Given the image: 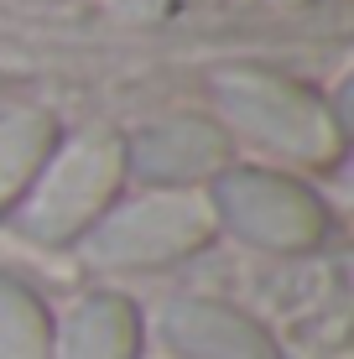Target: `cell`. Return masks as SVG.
I'll return each mask as SVG.
<instances>
[{"label":"cell","mask_w":354,"mask_h":359,"mask_svg":"<svg viewBox=\"0 0 354 359\" xmlns=\"http://www.w3.org/2000/svg\"><path fill=\"white\" fill-rule=\"evenodd\" d=\"M209 89L229 120L224 130L250 135L255 146L287 156V162L334 167L344 156V120H339V109L318 89L287 79V73L235 63V68H219L209 79Z\"/></svg>","instance_id":"obj_1"},{"label":"cell","mask_w":354,"mask_h":359,"mask_svg":"<svg viewBox=\"0 0 354 359\" xmlns=\"http://www.w3.org/2000/svg\"><path fill=\"white\" fill-rule=\"evenodd\" d=\"M125 188V135L79 130L57 141L47 167L21 198V234L36 245H79L115 208Z\"/></svg>","instance_id":"obj_2"},{"label":"cell","mask_w":354,"mask_h":359,"mask_svg":"<svg viewBox=\"0 0 354 359\" xmlns=\"http://www.w3.org/2000/svg\"><path fill=\"white\" fill-rule=\"evenodd\" d=\"M214 234V208L198 188H151L109 208L79 240V255L94 271H162L198 255Z\"/></svg>","instance_id":"obj_3"},{"label":"cell","mask_w":354,"mask_h":359,"mask_svg":"<svg viewBox=\"0 0 354 359\" xmlns=\"http://www.w3.org/2000/svg\"><path fill=\"white\" fill-rule=\"evenodd\" d=\"M214 208V229H229L235 240L255 245V250L276 255H302L318 250L328 234V208L308 182L287 177V172L266 167H235L229 162L219 177L203 188Z\"/></svg>","instance_id":"obj_4"},{"label":"cell","mask_w":354,"mask_h":359,"mask_svg":"<svg viewBox=\"0 0 354 359\" xmlns=\"http://www.w3.org/2000/svg\"><path fill=\"white\" fill-rule=\"evenodd\" d=\"M235 162L229 130L209 115H167L125 135V177L146 188H198Z\"/></svg>","instance_id":"obj_5"},{"label":"cell","mask_w":354,"mask_h":359,"mask_svg":"<svg viewBox=\"0 0 354 359\" xmlns=\"http://www.w3.org/2000/svg\"><path fill=\"white\" fill-rule=\"evenodd\" d=\"M156 328L172 359H282L276 339L250 313L214 297H172Z\"/></svg>","instance_id":"obj_6"},{"label":"cell","mask_w":354,"mask_h":359,"mask_svg":"<svg viewBox=\"0 0 354 359\" xmlns=\"http://www.w3.org/2000/svg\"><path fill=\"white\" fill-rule=\"evenodd\" d=\"M53 359H141V313L120 292H89L53 323Z\"/></svg>","instance_id":"obj_7"},{"label":"cell","mask_w":354,"mask_h":359,"mask_svg":"<svg viewBox=\"0 0 354 359\" xmlns=\"http://www.w3.org/2000/svg\"><path fill=\"white\" fill-rule=\"evenodd\" d=\"M57 115L53 109H6L0 115V208L21 203L36 172L47 167V156L57 151Z\"/></svg>","instance_id":"obj_8"},{"label":"cell","mask_w":354,"mask_h":359,"mask_svg":"<svg viewBox=\"0 0 354 359\" xmlns=\"http://www.w3.org/2000/svg\"><path fill=\"white\" fill-rule=\"evenodd\" d=\"M0 359H53V313L27 281L0 271Z\"/></svg>","instance_id":"obj_9"},{"label":"cell","mask_w":354,"mask_h":359,"mask_svg":"<svg viewBox=\"0 0 354 359\" xmlns=\"http://www.w3.org/2000/svg\"><path fill=\"white\" fill-rule=\"evenodd\" d=\"M182 0H109V11H120V16L130 21H167Z\"/></svg>","instance_id":"obj_10"},{"label":"cell","mask_w":354,"mask_h":359,"mask_svg":"<svg viewBox=\"0 0 354 359\" xmlns=\"http://www.w3.org/2000/svg\"><path fill=\"white\" fill-rule=\"evenodd\" d=\"M271 6H282V11H302V6H313V0H271Z\"/></svg>","instance_id":"obj_11"},{"label":"cell","mask_w":354,"mask_h":359,"mask_svg":"<svg viewBox=\"0 0 354 359\" xmlns=\"http://www.w3.org/2000/svg\"><path fill=\"white\" fill-rule=\"evenodd\" d=\"M32 6H63V0H32Z\"/></svg>","instance_id":"obj_12"},{"label":"cell","mask_w":354,"mask_h":359,"mask_svg":"<svg viewBox=\"0 0 354 359\" xmlns=\"http://www.w3.org/2000/svg\"><path fill=\"white\" fill-rule=\"evenodd\" d=\"M141 359H172V354H141Z\"/></svg>","instance_id":"obj_13"}]
</instances>
